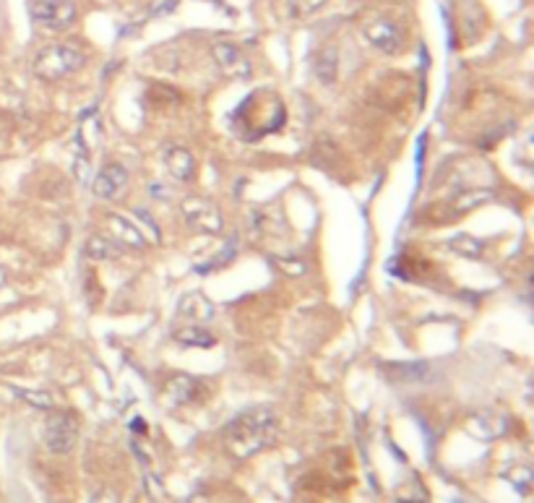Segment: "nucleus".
Here are the masks:
<instances>
[{"instance_id": "obj_23", "label": "nucleus", "mask_w": 534, "mask_h": 503, "mask_svg": "<svg viewBox=\"0 0 534 503\" xmlns=\"http://www.w3.org/2000/svg\"><path fill=\"white\" fill-rule=\"evenodd\" d=\"M3 284H5V271L0 269V287H3Z\"/></svg>"}, {"instance_id": "obj_20", "label": "nucleus", "mask_w": 534, "mask_h": 503, "mask_svg": "<svg viewBox=\"0 0 534 503\" xmlns=\"http://www.w3.org/2000/svg\"><path fill=\"white\" fill-rule=\"evenodd\" d=\"M328 0H289V14L295 19H305L313 16L315 11H321Z\"/></svg>"}, {"instance_id": "obj_2", "label": "nucleus", "mask_w": 534, "mask_h": 503, "mask_svg": "<svg viewBox=\"0 0 534 503\" xmlns=\"http://www.w3.org/2000/svg\"><path fill=\"white\" fill-rule=\"evenodd\" d=\"M84 66V53L78 50L76 45H50V47H45L42 53L34 58V73H37L39 79L45 81H58V79H65V76H71L73 71Z\"/></svg>"}, {"instance_id": "obj_21", "label": "nucleus", "mask_w": 534, "mask_h": 503, "mask_svg": "<svg viewBox=\"0 0 534 503\" xmlns=\"http://www.w3.org/2000/svg\"><path fill=\"white\" fill-rule=\"evenodd\" d=\"M91 503H117V495L112 490H99V493L91 498Z\"/></svg>"}, {"instance_id": "obj_9", "label": "nucleus", "mask_w": 534, "mask_h": 503, "mask_svg": "<svg viewBox=\"0 0 534 503\" xmlns=\"http://www.w3.org/2000/svg\"><path fill=\"white\" fill-rule=\"evenodd\" d=\"M469 430L474 436L485 438V441H493V438L503 436L508 430V420L500 412H480L469 420Z\"/></svg>"}, {"instance_id": "obj_11", "label": "nucleus", "mask_w": 534, "mask_h": 503, "mask_svg": "<svg viewBox=\"0 0 534 503\" xmlns=\"http://www.w3.org/2000/svg\"><path fill=\"white\" fill-rule=\"evenodd\" d=\"M165 167H167L175 180H191L195 170L193 154L185 146H169L165 151Z\"/></svg>"}, {"instance_id": "obj_24", "label": "nucleus", "mask_w": 534, "mask_h": 503, "mask_svg": "<svg viewBox=\"0 0 534 503\" xmlns=\"http://www.w3.org/2000/svg\"><path fill=\"white\" fill-rule=\"evenodd\" d=\"M399 503H409V501H399Z\"/></svg>"}, {"instance_id": "obj_13", "label": "nucleus", "mask_w": 534, "mask_h": 503, "mask_svg": "<svg viewBox=\"0 0 534 503\" xmlns=\"http://www.w3.org/2000/svg\"><path fill=\"white\" fill-rule=\"evenodd\" d=\"M84 251H86V256L94 258V261H110V258L120 256L123 245L112 238H104V235H91V238L86 240V248H84Z\"/></svg>"}, {"instance_id": "obj_6", "label": "nucleus", "mask_w": 534, "mask_h": 503, "mask_svg": "<svg viewBox=\"0 0 534 503\" xmlns=\"http://www.w3.org/2000/svg\"><path fill=\"white\" fill-rule=\"evenodd\" d=\"M211 55L217 60V66L221 68V73L232 76V79H247L250 76V63L243 55V50L232 45V42H217L211 47Z\"/></svg>"}, {"instance_id": "obj_8", "label": "nucleus", "mask_w": 534, "mask_h": 503, "mask_svg": "<svg viewBox=\"0 0 534 503\" xmlns=\"http://www.w3.org/2000/svg\"><path fill=\"white\" fill-rule=\"evenodd\" d=\"M128 183V173H125V167L123 164H117V162H110V164H104L99 175L94 177V196L97 199H115L117 193H120V188Z\"/></svg>"}, {"instance_id": "obj_22", "label": "nucleus", "mask_w": 534, "mask_h": 503, "mask_svg": "<svg viewBox=\"0 0 534 503\" xmlns=\"http://www.w3.org/2000/svg\"><path fill=\"white\" fill-rule=\"evenodd\" d=\"M133 430H141V433H143V430H146V423H143V420H138V417H136V420H133Z\"/></svg>"}, {"instance_id": "obj_16", "label": "nucleus", "mask_w": 534, "mask_h": 503, "mask_svg": "<svg viewBox=\"0 0 534 503\" xmlns=\"http://www.w3.org/2000/svg\"><path fill=\"white\" fill-rule=\"evenodd\" d=\"M313 71H315V76L324 84L337 79V50L334 47H324L321 53L315 55V60H313Z\"/></svg>"}, {"instance_id": "obj_18", "label": "nucleus", "mask_w": 534, "mask_h": 503, "mask_svg": "<svg viewBox=\"0 0 534 503\" xmlns=\"http://www.w3.org/2000/svg\"><path fill=\"white\" fill-rule=\"evenodd\" d=\"M448 248L454 253H459V256H464V258H477L482 253V243L477 238L467 235V232H459V235H454V238L448 240Z\"/></svg>"}, {"instance_id": "obj_7", "label": "nucleus", "mask_w": 534, "mask_h": 503, "mask_svg": "<svg viewBox=\"0 0 534 503\" xmlns=\"http://www.w3.org/2000/svg\"><path fill=\"white\" fill-rule=\"evenodd\" d=\"M365 40L370 42L373 47H378L380 53H396L402 47V29L396 27L389 19H376L365 27Z\"/></svg>"}, {"instance_id": "obj_15", "label": "nucleus", "mask_w": 534, "mask_h": 503, "mask_svg": "<svg viewBox=\"0 0 534 503\" xmlns=\"http://www.w3.org/2000/svg\"><path fill=\"white\" fill-rule=\"evenodd\" d=\"M180 313L182 316H188V318H193V321H206V318H211L214 308H211V303H208V297L193 292V295H188V297L180 303Z\"/></svg>"}, {"instance_id": "obj_1", "label": "nucleus", "mask_w": 534, "mask_h": 503, "mask_svg": "<svg viewBox=\"0 0 534 503\" xmlns=\"http://www.w3.org/2000/svg\"><path fill=\"white\" fill-rule=\"evenodd\" d=\"M276 430L279 423L269 407H250L224 428V446L237 459H247L269 449L276 438Z\"/></svg>"}, {"instance_id": "obj_14", "label": "nucleus", "mask_w": 534, "mask_h": 503, "mask_svg": "<svg viewBox=\"0 0 534 503\" xmlns=\"http://www.w3.org/2000/svg\"><path fill=\"white\" fill-rule=\"evenodd\" d=\"M175 339L185 347H214V334H208L204 326H182V329L175 331Z\"/></svg>"}, {"instance_id": "obj_3", "label": "nucleus", "mask_w": 534, "mask_h": 503, "mask_svg": "<svg viewBox=\"0 0 534 503\" xmlns=\"http://www.w3.org/2000/svg\"><path fill=\"white\" fill-rule=\"evenodd\" d=\"M180 214L185 219V225L193 227L195 232L204 235H219L221 232V212L217 209V204L201 196H188L180 204Z\"/></svg>"}, {"instance_id": "obj_19", "label": "nucleus", "mask_w": 534, "mask_h": 503, "mask_svg": "<svg viewBox=\"0 0 534 503\" xmlns=\"http://www.w3.org/2000/svg\"><path fill=\"white\" fill-rule=\"evenodd\" d=\"M16 397L26 399L32 407H39V410H52L55 407V397L47 394V391H29V389H13Z\"/></svg>"}, {"instance_id": "obj_10", "label": "nucleus", "mask_w": 534, "mask_h": 503, "mask_svg": "<svg viewBox=\"0 0 534 503\" xmlns=\"http://www.w3.org/2000/svg\"><path fill=\"white\" fill-rule=\"evenodd\" d=\"M107 230L112 232V240H117L120 245H128V248H143L146 240H143V232L136 225H130L125 217L120 214H110L107 217Z\"/></svg>"}, {"instance_id": "obj_12", "label": "nucleus", "mask_w": 534, "mask_h": 503, "mask_svg": "<svg viewBox=\"0 0 534 503\" xmlns=\"http://www.w3.org/2000/svg\"><path fill=\"white\" fill-rule=\"evenodd\" d=\"M490 199H493V193H490V191H469V193H459V196H454V199L443 206V212H446V217H448V219H451V217H454V219H459L461 214H467V212H472V209H477V206L487 204Z\"/></svg>"}, {"instance_id": "obj_5", "label": "nucleus", "mask_w": 534, "mask_h": 503, "mask_svg": "<svg viewBox=\"0 0 534 503\" xmlns=\"http://www.w3.org/2000/svg\"><path fill=\"white\" fill-rule=\"evenodd\" d=\"M78 441V417L73 412H58L47 420L45 443L52 454H71Z\"/></svg>"}, {"instance_id": "obj_4", "label": "nucleus", "mask_w": 534, "mask_h": 503, "mask_svg": "<svg viewBox=\"0 0 534 503\" xmlns=\"http://www.w3.org/2000/svg\"><path fill=\"white\" fill-rule=\"evenodd\" d=\"M32 19L47 32H63L76 21V3L73 0H34Z\"/></svg>"}, {"instance_id": "obj_17", "label": "nucleus", "mask_w": 534, "mask_h": 503, "mask_svg": "<svg viewBox=\"0 0 534 503\" xmlns=\"http://www.w3.org/2000/svg\"><path fill=\"white\" fill-rule=\"evenodd\" d=\"M195 394V381L193 378H188V376H178V378H172L169 381V389H167V397L172 404H185V402H191Z\"/></svg>"}]
</instances>
